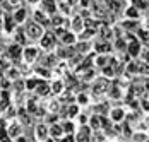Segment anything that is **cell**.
I'll return each instance as SVG.
<instances>
[{"mask_svg":"<svg viewBox=\"0 0 149 142\" xmlns=\"http://www.w3.org/2000/svg\"><path fill=\"white\" fill-rule=\"evenodd\" d=\"M63 17H65V15H62L60 12H57V14L52 15V19H50V21H52V24L57 28V26H63V22H65V19H63Z\"/></svg>","mask_w":149,"mask_h":142,"instance_id":"25","label":"cell"},{"mask_svg":"<svg viewBox=\"0 0 149 142\" xmlns=\"http://www.w3.org/2000/svg\"><path fill=\"white\" fill-rule=\"evenodd\" d=\"M122 14H123L125 19H139V17H141V10L130 3V5H127V7L123 9V12H122Z\"/></svg>","mask_w":149,"mask_h":142,"instance_id":"7","label":"cell"},{"mask_svg":"<svg viewBox=\"0 0 149 142\" xmlns=\"http://www.w3.org/2000/svg\"><path fill=\"white\" fill-rule=\"evenodd\" d=\"M46 142H53V141H46Z\"/></svg>","mask_w":149,"mask_h":142,"instance_id":"43","label":"cell"},{"mask_svg":"<svg viewBox=\"0 0 149 142\" xmlns=\"http://www.w3.org/2000/svg\"><path fill=\"white\" fill-rule=\"evenodd\" d=\"M111 43L106 41V40H100L98 43H94V46H93V50H94V53H106V55H110V52H111Z\"/></svg>","mask_w":149,"mask_h":142,"instance_id":"5","label":"cell"},{"mask_svg":"<svg viewBox=\"0 0 149 142\" xmlns=\"http://www.w3.org/2000/svg\"><path fill=\"white\" fill-rule=\"evenodd\" d=\"M0 26H2V21H0Z\"/></svg>","mask_w":149,"mask_h":142,"instance_id":"44","label":"cell"},{"mask_svg":"<svg viewBox=\"0 0 149 142\" xmlns=\"http://www.w3.org/2000/svg\"><path fill=\"white\" fill-rule=\"evenodd\" d=\"M88 125L91 127V130H103V127H101V116H100V115H96V113H93L89 116Z\"/></svg>","mask_w":149,"mask_h":142,"instance_id":"13","label":"cell"},{"mask_svg":"<svg viewBox=\"0 0 149 142\" xmlns=\"http://www.w3.org/2000/svg\"><path fill=\"white\" fill-rule=\"evenodd\" d=\"M123 94H125V89L120 84H110L106 91V96L111 101H123Z\"/></svg>","mask_w":149,"mask_h":142,"instance_id":"3","label":"cell"},{"mask_svg":"<svg viewBox=\"0 0 149 142\" xmlns=\"http://www.w3.org/2000/svg\"><path fill=\"white\" fill-rule=\"evenodd\" d=\"M142 58H144V62H148V63H149V50L142 52Z\"/></svg>","mask_w":149,"mask_h":142,"instance_id":"37","label":"cell"},{"mask_svg":"<svg viewBox=\"0 0 149 142\" xmlns=\"http://www.w3.org/2000/svg\"><path fill=\"white\" fill-rule=\"evenodd\" d=\"M139 106H141V111L144 115L149 113V98L148 96H141L139 98Z\"/></svg>","mask_w":149,"mask_h":142,"instance_id":"22","label":"cell"},{"mask_svg":"<svg viewBox=\"0 0 149 142\" xmlns=\"http://www.w3.org/2000/svg\"><path fill=\"white\" fill-rule=\"evenodd\" d=\"M125 115H127V110H125L122 104H113V106H110L108 118L111 120V123H122V122L125 120Z\"/></svg>","mask_w":149,"mask_h":142,"instance_id":"1","label":"cell"},{"mask_svg":"<svg viewBox=\"0 0 149 142\" xmlns=\"http://www.w3.org/2000/svg\"><path fill=\"white\" fill-rule=\"evenodd\" d=\"M62 127H63V132L69 135V134H74V132H75L77 125H75V122L72 120V118H69V120H65V122H63V125H62Z\"/></svg>","mask_w":149,"mask_h":142,"instance_id":"20","label":"cell"},{"mask_svg":"<svg viewBox=\"0 0 149 142\" xmlns=\"http://www.w3.org/2000/svg\"><path fill=\"white\" fill-rule=\"evenodd\" d=\"M10 55L12 57H19V46H12L10 48Z\"/></svg>","mask_w":149,"mask_h":142,"instance_id":"36","label":"cell"},{"mask_svg":"<svg viewBox=\"0 0 149 142\" xmlns=\"http://www.w3.org/2000/svg\"><path fill=\"white\" fill-rule=\"evenodd\" d=\"M53 40H55L53 34H43V36H41V46H43V48H52Z\"/></svg>","mask_w":149,"mask_h":142,"instance_id":"23","label":"cell"},{"mask_svg":"<svg viewBox=\"0 0 149 142\" xmlns=\"http://www.w3.org/2000/svg\"><path fill=\"white\" fill-rule=\"evenodd\" d=\"M74 137H75V142H91V134H86L82 130L74 134Z\"/></svg>","mask_w":149,"mask_h":142,"instance_id":"24","label":"cell"},{"mask_svg":"<svg viewBox=\"0 0 149 142\" xmlns=\"http://www.w3.org/2000/svg\"><path fill=\"white\" fill-rule=\"evenodd\" d=\"M100 70H101V75H103V77H106V79H110V81L117 77V74H115V69H113L110 63H108V65H104V67H101Z\"/></svg>","mask_w":149,"mask_h":142,"instance_id":"17","label":"cell"},{"mask_svg":"<svg viewBox=\"0 0 149 142\" xmlns=\"http://www.w3.org/2000/svg\"><path fill=\"white\" fill-rule=\"evenodd\" d=\"M91 3H93V0H79V5L84 9H91Z\"/></svg>","mask_w":149,"mask_h":142,"instance_id":"34","label":"cell"},{"mask_svg":"<svg viewBox=\"0 0 149 142\" xmlns=\"http://www.w3.org/2000/svg\"><path fill=\"white\" fill-rule=\"evenodd\" d=\"M146 2H149V0H146Z\"/></svg>","mask_w":149,"mask_h":142,"instance_id":"45","label":"cell"},{"mask_svg":"<svg viewBox=\"0 0 149 142\" xmlns=\"http://www.w3.org/2000/svg\"><path fill=\"white\" fill-rule=\"evenodd\" d=\"M12 22H14V19H10V17H9V19H7V22H5V29H7L9 33L12 31Z\"/></svg>","mask_w":149,"mask_h":142,"instance_id":"35","label":"cell"},{"mask_svg":"<svg viewBox=\"0 0 149 142\" xmlns=\"http://www.w3.org/2000/svg\"><path fill=\"white\" fill-rule=\"evenodd\" d=\"M34 19H36L40 24H41V22H48V21H50V19L46 17V14H45V12H41V10H36V12H34Z\"/></svg>","mask_w":149,"mask_h":142,"instance_id":"29","label":"cell"},{"mask_svg":"<svg viewBox=\"0 0 149 142\" xmlns=\"http://www.w3.org/2000/svg\"><path fill=\"white\" fill-rule=\"evenodd\" d=\"M79 113H81V106H79L77 103H70L69 108H67V115H69V118H75Z\"/></svg>","mask_w":149,"mask_h":142,"instance_id":"21","label":"cell"},{"mask_svg":"<svg viewBox=\"0 0 149 142\" xmlns=\"http://www.w3.org/2000/svg\"><path fill=\"white\" fill-rule=\"evenodd\" d=\"M75 103H77L79 106H88V104H91V96L88 93H79V94L75 96Z\"/></svg>","mask_w":149,"mask_h":142,"instance_id":"15","label":"cell"},{"mask_svg":"<svg viewBox=\"0 0 149 142\" xmlns=\"http://www.w3.org/2000/svg\"><path fill=\"white\" fill-rule=\"evenodd\" d=\"M144 45H146V48H148V50H149V41H148V43H144Z\"/></svg>","mask_w":149,"mask_h":142,"instance_id":"42","label":"cell"},{"mask_svg":"<svg viewBox=\"0 0 149 142\" xmlns=\"http://www.w3.org/2000/svg\"><path fill=\"white\" fill-rule=\"evenodd\" d=\"M137 40L141 43H148L149 41V26H139V29L135 31Z\"/></svg>","mask_w":149,"mask_h":142,"instance_id":"12","label":"cell"},{"mask_svg":"<svg viewBox=\"0 0 149 142\" xmlns=\"http://www.w3.org/2000/svg\"><path fill=\"white\" fill-rule=\"evenodd\" d=\"M29 3H38V2H41V0H28Z\"/></svg>","mask_w":149,"mask_h":142,"instance_id":"41","label":"cell"},{"mask_svg":"<svg viewBox=\"0 0 149 142\" xmlns=\"http://www.w3.org/2000/svg\"><path fill=\"white\" fill-rule=\"evenodd\" d=\"M144 123H146V125H148V128H149V113L146 115V118H144Z\"/></svg>","mask_w":149,"mask_h":142,"instance_id":"40","label":"cell"},{"mask_svg":"<svg viewBox=\"0 0 149 142\" xmlns=\"http://www.w3.org/2000/svg\"><path fill=\"white\" fill-rule=\"evenodd\" d=\"M36 53H38L36 48H28V50H26V58H28V62H31L33 58L36 57Z\"/></svg>","mask_w":149,"mask_h":142,"instance_id":"32","label":"cell"},{"mask_svg":"<svg viewBox=\"0 0 149 142\" xmlns=\"http://www.w3.org/2000/svg\"><path fill=\"white\" fill-rule=\"evenodd\" d=\"M57 10H58L62 15H69L72 12V3L69 0H58L57 2Z\"/></svg>","mask_w":149,"mask_h":142,"instance_id":"9","label":"cell"},{"mask_svg":"<svg viewBox=\"0 0 149 142\" xmlns=\"http://www.w3.org/2000/svg\"><path fill=\"white\" fill-rule=\"evenodd\" d=\"M120 26L123 28L125 33H135L141 26V22H139V19H125V21L120 22Z\"/></svg>","mask_w":149,"mask_h":142,"instance_id":"6","label":"cell"},{"mask_svg":"<svg viewBox=\"0 0 149 142\" xmlns=\"http://www.w3.org/2000/svg\"><path fill=\"white\" fill-rule=\"evenodd\" d=\"M75 118H77V123H79L81 127H82V125H88V122H89V116L84 115V113H79Z\"/></svg>","mask_w":149,"mask_h":142,"instance_id":"30","label":"cell"},{"mask_svg":"<svg viewBox=\"0 0 149 142\" xmlns=\"http://www.w3.org/2000/svg\"><path fill=\"white\" fill-rule=\"evenodd\" d=\"M130 3L134 7H137L139 10H148L149 9V2H146V0H130Z\"/></svg>","mask_w":149,"mask_h":142,"instance_id":"26","label":"cell"},{"mask_svg":"<svg viewBox=\"0 0 149 142\" xmlns=\"http://www.w3.org/2000/svg\"><path fill=\"white\" fill-rule=\"evenodd\" d=\"M137 75H144V77H149V63L144 62V60H137Z\"/></svg>","mask_w":149,"mask_h":142,"instance_id":"16","label":"cell"},{"mask_svg":"<svg viewBox=\"0 0 149 142\" xmlns=\"http://www.w3.org/2000/svg\"><path fill=\"white\" fill-rule=\"evenodd\" d=\"M127 53L132 58H139L142 55V43L139 40H132V41L127 43Z\"/></svg>","mask_w":149,"mask_h":142,"instance_id":"4","label":"cell"},{"mask_svg":"<svg viewBox=\"0 0 149 142\" xmlns=\"http://www.w3.org/2000/svg\"><path fill=\"white\" fill-rule=\"evenodd\" d=\"M50 135L53 137V139H62L63 135H65V132H63V127L62 125H58V123H53L52 127H50Z\"/></svg>","mask_w":149,"mask_h":142,"instance_id":"14","label":"cell"},{"mask_svg":"<svg viewBox=\"0 0 149 142\" xmlns=\"http://www.w3.org/2000/svg\"><path fill=\"white\" fill-rule=\"evenodd\" d=\"M108 87H110V79H106V77H96L93 81V87L91 89H93L94 96H103V94H106Z\"/></svg>","mask_w":149,"mask_h":142,"instance_id":"2","label":"cell"},{"mask_svg":"<svg viewBox=\"0 0 149 142\" xmlns=\"http://www.w3.org/2000/svg\"><path fill=\"white\" fill-rule=\"evenodd\" d=\"M10 134H12V135H17V127H12V128H10Z\"/></svg>","mask_w":149,"mask_h":142,"instance_id":"39","label":"cell"},{"mask_svg":"<svg viewBox=\"0 0 149 142\" xmlns=\"http://www.w3.org/2000/svg\"><path fill=\"white\" fill-rule=\"evenodd\" d=\"M26 14H28V10H26L24 7L17 9V12L14 14V21H15V22H22V21L26 19Z\"/></svg>","mask_w":149,"mask_h":142,"instance_id":"27","label":"cell"},{"mask_svg":"<svg viewBox=\"0 0 149 142\" xmlns=\"http://www.w3.org/2000/svg\"><path fill=\"white\" fill-rule=\"evenodd\" d=\"M36 134H38V137H40L41 141H45L46 135H48V132H46V127H45V125H40V127L36 128Z\"/></svg>","mask_w":149,"mask_h":142,"instance_id":"31","label":"cell"},{"mask_svg":"<svg viewBox=\"0 0 149 142\" xmlns=\"http://www.w3.org/2000/svg\"><path fill=\"white\" fill-rule=\"evenodd\" d=\"M63 87H65L63 81H62V79H57V81L53 82V86H52V91H53L55 94H60V93L63 91Z\"/></svg>","mask_w":149,"mask_h":142,"instance_id":"28","label":"cell"},{"mask_svg":"<svg viewBox=\"0 0 149 142\" xmlns=\"http://www.w3.org/2000/svg\"><path fill=\"white\" fill-rule=\"evenodd\" d=\"M28 34L31 38H41L45 31L41 28V24H28Z\"/></svg>","mask_w":149,"mask_h":142,"instance_id":"10","label":"cell"},{"mask_svg":"<svg viewBox=\"0 0 149 142\" xmlns=\"http://www.w3.org/2000/svg\"><path fill=\"white\" fill-rule=\"evenodd\" d=\"M43 7L48 14H55L57 12V0H41Z\"/></svg>","mask_w":149,"mask_h":142,"instance_id":"19","label":"cell"},{"mask_svg":"<svg viewBox=\"0 0 149 142\" xmlns=\"http://www.w3.org/2000/svg\"><path fill=\"white\" fill-rule=\"evenodd\" d=\"M84 28H86V26H84V19H82L81 15L72 17V21H70V31H74L75 34H79Z\"/></svg>","mask_w":149,"mask_h":142,"instance_id":"8","label":"cell"},{"mask_svg":"<svg viewBox=\"0 0 149 142\" xmlns=\"http://www.w3.org/2000/svg\"><path fill=\"white\" fill-rule=\"evenodd\" d=\"M117 52H127V41H125V38H115L113 40V45H111Z\"/></svg>","mask_w":149,"mask_h":142,"instance_id":"18","label":"cell"},{"mask_svg":"<svg viewBox=\"0 0 149 142\" xmlns=\"http://www.w3.org/2000/svg\"><path fill=\"white\" fill-rule=\"evenodd\" d=\"M38 93H40L41 96H46V94L50 93V87H48L46 84H40L38 86Z\"/></svg>","mask_w":149,"mask_h":142,"instance_id":"33","label":"cell"},{"mask_svg":"<svg viewBox=\"0 0 149 142\" xmlns=\"http://www.w3.org/2000/svg\"><path fill=\"white\" fill-rule=\"evenodd\" d=\"M36 84H38V81H28V89H33Z\"/></svg>","mask_w":149,"mask_h":142,"instance_id":"38","label":"cell"},{"mask_svg":"<svg viewBox=\"0 0 149 142\" xmlns=\"http://www.w3.org/2000/svg\"><path fill=\"white\" fill-rule=\"evenodd\" d=\"M60 40H62V43L65 46H74L75 43H77V34H75L74 31H65V34Z\"/></svg>","mask_w":149,"mask_h":142,"instance_id":"11","label":"cell"}]
</instances>
